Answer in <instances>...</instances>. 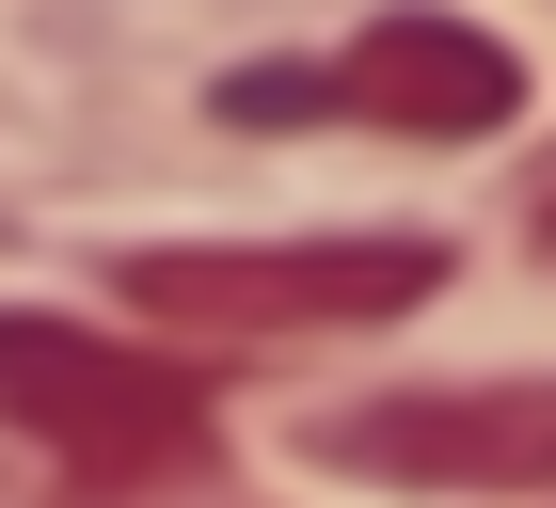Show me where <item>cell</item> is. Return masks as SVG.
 <instances>
[{
	"instance_id": "cell-1",
	"label": "cell",
	"mask_w": 556,
	"mask_h": 508,
	"mask_svg": "<svg viewBox=\"0 0 556 508\" xmlns=\"http://www.w3.org/2000/svg\"><path fill=\"white\" fill-rule=\"evenodd\" d=\"M143 334L191 350H287V334H382L445 287V239H160L112 270Z\"/></svg>"
},
{
	"instance_id": "cell-2",
	"label": "cell",
	"mask_w": 556,
	"mask_h": 508,
	"mask_svg": "<svg viewBox=\"0 0 556 508\" xmlns=\"http://www.w3.org/2000/svg\"><path fill=\"white\" fill-rule=\"evenodd\" d=\"M0 414L33 429L80 493H191L207 477V397L175 381V350L80 334V318H0Z\"/></svg>"
},
{
	"instance_id": "cell-3",
	"label": "cell",
	"mask_w": 556,
	"mask_h": 508,
	"mask_svg": "<svg viewBox=\"0 0 556 508\" xmlns=\"http://www.w3.org/2000/svg\"><path fill=\"white\" fill-rule=\"evenodd\" d=\"M525 112V48L477 16H366L318 64H239L223 127H382V143H493Z\"/></svg>"
},
{
	"instance_id": "cell-4",
	"label": "cell",
	"mask_w": 556,
	"mask_h": 508,
	"mask_svg": "<svg viewBox=\"0 0 556 508\" xmlns=\"http://www.w3.org/2000/svg\"><path fill=\"white\" fill-rule=\"evenodd\" d=\"M318 461L366 493H556V381H414L350 397Z\"/></svg>"
},
{
	"instance_id": "cell-5",
	"label": "cell",
	"mask_w": 556,
	"mask_h": 508,
	"mask_svg": "<svg viewBox=\"0 0 556 508\" xmlns=\"http://www.w3.org/2000/svg\"><path fill=\"white\" fill-rule=\"evenodd\" d=\"M541 254H556V191H541Z\"/></svg>"
}]
</instances>
